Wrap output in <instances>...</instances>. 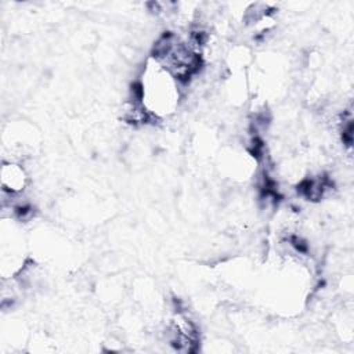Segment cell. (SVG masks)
Wrapping results in <instances>:
<instances>
[{"label":"cell","mask_w":354,"mask_h":354,"mask_svg":"<svg viewBox=\"0 0 354 354\" xmlns=\"http://www.w3.org/2000/svg\"><path fill=\"white\" fill-rule=\"evenodd\" d=\"M26 173L18 163H4L1 167V187L3 191L15 195L24 191L26 185Z\"/></svg>","instance_id":"obj_1"}]
</instances>
